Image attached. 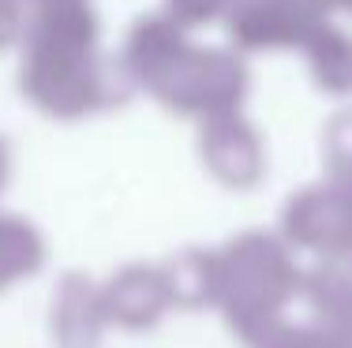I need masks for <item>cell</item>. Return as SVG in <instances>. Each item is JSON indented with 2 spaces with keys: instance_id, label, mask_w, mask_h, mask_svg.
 I'll list each match as a JSON object with an SVG mask.
<instances>
[]
</instances>
